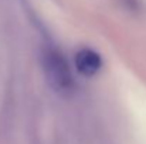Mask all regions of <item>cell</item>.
<instances>
[{
	"instance_id": "7a4b0ae2",
	"label": "cell",
	"mask_w": 146,
	"mask_h": 144,
	"mask_svg": "<svg viewBox=\"0 0 146 144\" xmlns=\"http://www.w3.org/2000/svg\"><path fill=\"white\" fill-rule=\"evenodd\" d=\"M102 59L97 51L91 48H82L75 54V66L84 76H94L101 69Z\"/></svg>"
},
{
	"instance_id": "6da1fadb",
	"label": "cell",
	"mask_w": 146,
	"mask_h": 144,
	"mask_svg": "<svg viewBox=\"0 0 146 144\" xmlns=\"http://www.w3.org/2000/svg\"><path fill=\"white\" fill-rule=\"evenodd\" d=\"M41 64L50 86L57 93L68 96L74 92L75 82L70 65L60 51L46 49L41 57Z\"/></svg>"
}]
</instances>
